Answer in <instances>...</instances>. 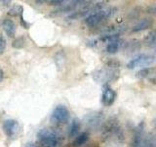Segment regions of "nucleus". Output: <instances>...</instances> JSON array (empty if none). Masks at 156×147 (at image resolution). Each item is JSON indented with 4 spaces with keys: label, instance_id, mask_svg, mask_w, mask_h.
<instances>
[{
    "label": "nucleus",
    "instance_id": "f257e3e1",
    "mask_svg": "<svg viewBox=\"0 0 156 147\" xmlns=\"http://www.w3.org/2000/svg\"><path fill=\"white\" fill-rule=\"evenodd\" d=\"M37 139L43 147H58L62 137L58 131L52 129H41L37 132Z\"/></svg>",
    "mask_w": 156,
    "mask_h": 147
},
{
    "label": "nucleus",
    "instance_id": "f03ea898",
    "mask_svg": "<svg viewBox=\"0 0 156 147\" xmlns=\"http://www.w3.org/2000/svg\"><path fill=\"white\" fill-rule=\"evenodd\" d=\"M116 12H117V9L115 7L104 8L100 10V11H97V12L88 15L85 18L84 22L86 24V26H88L89 28H95L97 26H99L102 22H105V20L114 16Z\"/></svg>",
    "mask_w": 156,
    "mask_h": 147
},
{
    "label": "nucleus",
    "instance_id": "7ed1b4c3",
    "mask_svg": "<svg viewBox=\"0 0 156 147\" xmlns=\"http://www.w3.org/2000/svg\"><path fill=\"white\" fill-rule=\"evenodd\" d=\"M69 111L65 105H57L52 112L50 120L54 125L63 126L67 124V122L69 121Z\"/></svg>",
    "mask_w": 156,
    "mask_h": 147
},
{
    "label": "nucleus",
    "instance_id": "20e7f679",
    "mask_svg": "<svg viewBox=\"0 0 156 147\" xmlns=\"http://www.w3.org/2000/svg\"><path fill=\"white\" fill-rule=\"evenodd\" d=\"M119 77V71L116 69H110V68H105L101 70L96 71L93 74V77L95 81L100 82H109L116 81Z\"/></svg>",
    "mask_w": 156,
    "mask_h": 147
},
{
    "label": "nucleus",
    "instance_id": "39448f33",
    "mask_svg": "<svg viewBox=\"0 0 156 147\" xmlns=\"http://www.w3.org/2000/svg\"><path fill=\"white\" fill-rule=\"evenodd\" d=\"M104 136L108 137V138L109 137H116L117 139H121L123 137L121 126L116 119H110L105 123L104 126Z\"/></svg>",
    "mask_w": 156,
    "mask_h": 147
},
{
    "label": "nucleus",
    "instance_id": "423d86ee",
    "mask_svg": "<svg viewBox=\"0 0 156 147\" xmlns=\"http://www.w3.org/2000/svg\"><path fill=\"white\" fill-rule=\"evenodd\" d=\"M154 62V56L150 55V54H140V55L136 56L132 60H130L127 64V68L129 70H134L136 68L139 67H145L148 68L151 64Z\"/></svg>",
    "mask_w": 156,
    "mask_h": 147
},
{
    "label": "nucleus",
    "instance_id": "0eeeda50",
    "mask_svg": "<svg viewBox=\"0 0 156 147\" xmlns=\"http://www.w3.org/2000/svg\"><path fill=\"white\" fill-rule=\"evenodd\" d=\"M90 1H82V0H76V1H70L68 4H63L56 10H54L51 13V16H58V15H62L66 13H69V12H74L75 9L83 7L87 5Z\"/></svg>",
    "mask_w": 156,
    "mask_h": 147
},
{
    "label": "nucleus",
    "instance_id": "6e6552de",
    "mask_svg": "<svg viewBox=\"0 0 156 147\" xmlns=\"http://www.w3.org/2000/svg\"><path fill=\"white\" fill-rule=\"evenodd\" d=\"M3 131L9 137H14L20 130V125L16 120L8 119L3 122Z\"/></svg>",
    "mask_w": 156,
    "mask_h": 147
},
{
    "label": "nucleus",
    "instance_id": "1a4fd4ad",
    "mask_svg": "<svg viewBox=\"0 0 156 147\" xmlns=\"http://www.w3.org/2000/svg\"><path fill=\"white\" fill-rule=\"evenodd\" d=\"M144 139V123L141 122L136 127L135 134L131 141V147H141Z\"/></svg>",
    "mask_w": 156,
    "mask_h": 147
},
{
    "label": "nucleus",
    "instance_id": "9d476101",
    "mask_svg": "<svg viewBox=\"0 0 156 147\" xmlns=\"http://www.w3.org/2000/svg\"><path fill=\"white\" fill-rule=\"evenodd\" d=\"M116 92L113 90L109 85H105L104 90H102V94H101V102L102 104L106 107H109L114 103L116 99Z\"/></svg>",
    "mask_w": 156,
    "mask_h": 147
},
{
    "label": "nucleus",
    "instance_id": "9b49d317",
    "mask_svg": "<svg viewBox=\"0 0 156 147\" xmlns=\"http://www.w3.org/2000/svg\"><path fill=\"white\" fill-rule=\"evenodd\" d=\"M0 24H1V28H3V31L6 32V34L9 37L15 36V34H16V32H17V27L13 20L4 18L1 20Z\"/></svg>",
    "mask_w": 156,
    "mask_h": 147
},
{
    "label": "nucleus",
    "instance_id": "f8f14e48",
    "mask_svg": "<svg viewBox=\"0 0 156 147\" xmlns=\"http://www.w3.org/2000/svg\"><path fill=\"white\" fill-rule=\"evenodd\" d=\"M153 26V20L151 19H143L133 28V32H140L147 29Z\"/></svg>",
    "mask_w": 156,
    "mask_h": 147
},
{
    "label": "nucleus",
    "instance_id": "ddd939ff",
    "mask_svg": "<svg viewBox=\"0 0 156 147\" xmlns=\"http://www.w3.org/2000/svg\"><path fill=\"white\" fill-rule=\"evenodd\" d=\"M89 138H90L89 132L84 131V132H82V134H78L77 136H75L74 140H73V142H72V145L74 147H80L82 145L86 144L88 142V140H89Z\"/></svg>",
    "mask_w": 156,
    "mask_h": 147
},
{
    "label": "nucleus",
    "instance_id": "4468645a",
    "mask_svg": "<svg viewBox=\"0 0 156 147\" xmlns=\"http://www.w3.org/2000/svg\"><path fill=\"white\" fill-rule=\"evenodd\" d=\"M122 45V41L121 39H114V40H111L109 42H107L106 44V52L109 54H115L119 51V49Z\"/></svg>",
    "mask_w": 156,
    "mask_h": 147
},
{
    "label": "nucleus",
    "instance_id": "2eb2a0df",
    "mask_svg": "<svg viewBox=\"0 0 156 147\" xmlns=\"http://www.w3.org/2000/svg\"><path fill=\"white\" fill-rule=\"evenodd\" d=\"M81 129V122L78 119L72 120L71 124L69 126V129H68V136L69 137H74L78 134Z\"/></svg>",
    "mask_w": 156,
    "mask_h": 147
},
{
    "label": "nucleus",
    "instance_id": "dca6fc26",
    "mask_svg": "<svg viewBox=\"0 0 156 147\" xmlns=\"http://www.w3.org/2000/svg\"><path fill=\"white\" fill-rule=\"evenodd\" d=\"M144 43L148 47H154L156 46V28L152 29L148 32L147 36L144 38Z\"/></svg>",
    "mask_w": 156,
    "mask_h": 147
},
{
    "label": "nucleus",
    "instance_id": "f3484780",
    "mask_svg": "<svg viewBox=\"0 0 156 147\" xmlns=\"http://www.w3.org/2000/svg\"><path fill=\"white\" fill-rule=\"evenodd\" d=\"M101 122H102V115H101L99 113V115L95 114L90 116L89 120H88V124L92 127H97L101 124Z\"/></svg>",
    "mask_w": 156,
    "mask_h": 147
},
{
    "label": "nucleus",
    "instance_id": "a211bd4d",
    "mask_svg": "<svg viewBox=\"0 0 156 147\" xmlns=\"http://www.w3.org/2000/svg\"><path fill=\"white\" fill-rule=\"evenodd\" d=\"M7 14L11 17H21L23 15V7L22 5H15L7 12Z\"/></svg>",
    "mask_w": 156,
    "mask_h": 147
},
{
    "label": "nucleus",
    "instance_id": "6ab92c4d",
    "mask_svg": "<svg viewBox=\"0 0 156 147\" xmlns=\"http://www.w3.org/2000/svg\"><path fill=\"white\" fill-rule=\"evenodd\" d=\"M141 147H156V137L153 134H148L144 137Z\"/></svg>",
    "mask_w": 156,
    "mask_h": 147
},
{
    "label": "nucleus",
    "instance_id": "aec40b11",
    "mask_svg": "<svg viewBox=\"0 0 156 147\" xmlns=\"http://www.w3.org/2000/svg\"><path fill=\"white\" fill-rule=\"evenodd\" d=\"M150 72H151L150 68H143L141 70H140L136 73V77L139 78H145L150 75Z\"/></svg>",
    "mask_w": 156,
    "mask_h": 147
},
{
    "label": "nucleus",
    "instance_id": "412c9836",
    "mask_svg": "<svg viewBox=\"0 0 156 147\" xmlns=\"http://www.w3.org/2000/svg\"><path fill=\"white\" fill-rule=\"evenodd\" d=\"M106 66L107 68H110V69H117L121 66V63L116 60V59H109L108 61H106Z\"/></svg>",
    "mask_w": 156,
    "mask_h": 147
},
{
    "label": "nucleus",
    "instance_id": "4be33fe9",
    "mask_svg": "<svg viewBox=\"0 0 156 147\" xmlns=\"http://www.w3.org/2000/svg\"><path fill=\"white\" fill-rule=\"evenodd\" d=\"M5 49H6V40H5L4 36L0 33V55L5 52Z\"/></svg>",
    "mask_w": 156,
    "mask_h": 147
},
{
    "label": "nucleus",
    "instance_id": "5701e85b",
    "mask_svg": "<svg viewBox=\"0 0 156 147\" xmlns=\"http://www.w3.org/2000/svg\"><path fill=\"white\" fill-rule=\"evenodd\" d=\"M47 3H49V5H54V6H62L65 3L63 0H51V1H47Z\"/></svg>",
    "mask_w": 156,
    "mask_h": 147
},
{
    "label": "nucleus",
    "instance_id": "b1692460",
    "mask_svg": "<svg viewBox=\"0 0 156 147\" xmlns=\"http://www.w3.org/2000/svg\"><path fill=\"white\" fill-rule=\"evenodd\" d=\"M20 23H21V24H22V26H23L24 28H29V26H30V24H29L27 22L24 21V19H23V15H22V16L20 17Z\"/></svg>",
    "mask_w": 156,
    "mask_h": 147
},
{
    "label": "nucleus",
    "instance_id": "393cba45",
    "mask_svg": "<svg viewBox=\"0 0 156 147\" xmlns=\"http://www.w3.org/2000/svg\"><path fill=\"white\" fill-rule=\"evenodd\" d=\"M24 147H38L35 143H33V142H28V143L26 144Z\"/></svg>",
    "mask_w": 156,
    "mask_h": 147
},
{
    "label": "nucleus",
    "instance_id": "a878e982",
    "mask_svg": "<svg viewBox=\"0 0 156 147\" xmlns=\"http://www.w3.org/2000/svg\"><path fill=\"white\" fill-rule=\"evenodd\" d=\"M3 78H4V72L2 71V69L0 68V82L3 81Z\"/></svg>",
    "mask_w": 156,
    "mask_h": 147
},
{
    "label": "nucleus",
    "instance_id": "bb28decb",
    "mask_svg": "<svg viewBox=\"0 0 156 147\" xmlns=\"http://www.w3.org/2000/svg\"><path fill=\"white\" fill-rule=\"evenodd\" d=\"M152 124H153V126H154V129L156 130V119H154V120H153V123H152Z\"/></svg>",
    "mask_w": 156,
    "mask_h": 147
}]
</instances>
